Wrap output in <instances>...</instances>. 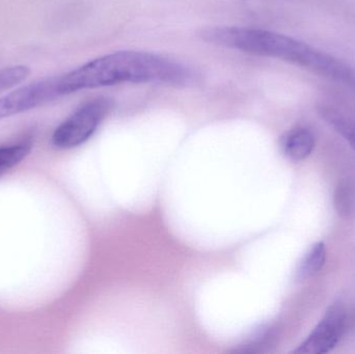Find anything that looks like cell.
<instances>
[{
	"label": "cell",
	"instance_id": "1",
	"mask_svg": "<svg viewBox=\"0 0 355 354\" xmlns=\"http://www.w3.org/2000/svg\"><path fill=\"white\" fill-rule=\"evenodd\" d=\"M196 74L176 60L146 51H116L100 56L83 66L54 76L58 97L85 89L125 83H157L183 87L191 85Z\"/></svg>",
	"mask_w": 355,
	"mask_h": 354
},
{
	"label": "cell",
	"instance_id": "2",
	"mask_svg": "<svg viewBox=\"0 0 355 354\" xmlns=\"http://www.w3.org/2000/svg\"><path fill=\"white\" fill-rule=\"evenodd\" d=\"M246 52L277 58L335 81L355 93V69L308 43L267 29L250 28L244 37Z\"/></svg>",
	"mask_w": 355,
	"mask_h": 354
},
{
	"label": "cell",
	"instance_id": "3",
	"mask_svg": "<svg viewBox=\"0 0 355 354\" xmlns=\"http://www.w3.org/2000/svg\"><path fill=\"white\" fill-rule=\"evenodd\" d=\"M112 107V100L107 98H96L83 104L55 129L52 135L54 147L73 149L89 141Z\"/></svg>",
	"mask_w": 355,
	"mask_h": 354
},
{
	"label": "cell",
	"instance_id": "4",
	"mask_svg": "<svg viewBox=\"0 0 355 354\" xmlns=\"http://www.w3.org/2000/svg\"><path fill=\"white\" fill-rule=\"evenodd\" d=\"M347 311L343 303L337 301L329 306L320 321L293 351L296 354H325L337 346L345 332Z\"/></svg>",
	"mask_w": 355,
	"mask_h": 354
},
{
	"label": "cell",
	"instance_id": "5",
	"mask_svg": "<svg viewBox=\"0 0 355 354\" xmlns=\"http://www.w3.org/2000/svg\"><path fill=\"white\" fill-rule=\"evenodd\" d=\"M58 99L54 77L18 87L0 98V120L35 109Z\"/></svg>",
	"mask_w": 355,
	"mask_h": 354
},
{
	"label": "cell",
	"instance_id": "6",
	"mask_svg": "<svg viewBox=\"0 0 355 354\" xmlns=\"http://www.w3.org/2000/svg\"><path fill=\"white\" fill-rule=\"evenodd\" d=\"M315 135L306 126H296L282 136L281 147L286 157L292 161H302L312 154L315 148Z\"/></svg>",
	"mask_w": 355,
	"mask_h": 354
},
{
	"label": "cell",
	"instance_id": "7",
	"mask_svg": "<svg viewBox=\"0 0 355 354\" xmlns=\"http://www.w3.org/2000/svg\"><path fill=\"white\" fill-rule=\"evenodd\" d=\"M319 116L350 145L355 153V118L331 105L317 108Z\"/></svg>",
	"mask_w": 355,
	"mask_h": 354
},
{
	"label": "cell",
	"instance_id": "8",
	"mask_svg": "<svg viewBox=\"0 0 355 354\" xmlns=\"http://www.w3.org/2000/svg\"><path fill=\"white\" fill-rule=\"evenodd\" d=\"M327 257V245L324 242L319 241L313 245L298 264L296 272L297 278L300 280H306L316 276L325 265Z\"/></svg>",
	"mask_w": 355,
	"mask_h": 354
},
{
	"label": "cell",
	"instance_id": "9",
	"mask_svg": "<svg viewBox=\"0 0 355 354\" xmlns=\"http://www.w3.org/2000/svg\"><path fill=\"white\" fill-rule=\"evenodd\" d=\"M31 152V145L27 143L0 147V172L17 166Z\"/></svg>",
	"mask_w": 355,
	"mask_h": 354
},
{
	"label": "cell",
	"instance_id": "10",
	"mask_svg": "<svg viewBox=\"0 0 355 354\" xmlns=\"http://www.w3.org/2000/svg\"><path fill=\"white\" fill-rule=\"evenodd\" d=\"M31 70L28 67L18 66L6 67L0 70V94L17 87L28 77Z\"/></svg>",
	"mask_w": 355,
	"mask_h": 354
},
{
	"label": "cell",
	"instance_id": "11",
	"mask_svg": "<svg viewBox=\"0 0 355 354\" xmlns=\"http://www.w3.org/2000/svg\"><path fill=\"white\" fill-rule=\"evenodd\" d=\"M348 185L339 187L337 193H336V207H337L339 214H348L352 213L354 210V193L350 189H348Z\"/></svg>",
	"mask_w": 355,
	"mask_h": 354
}]
</instances>
